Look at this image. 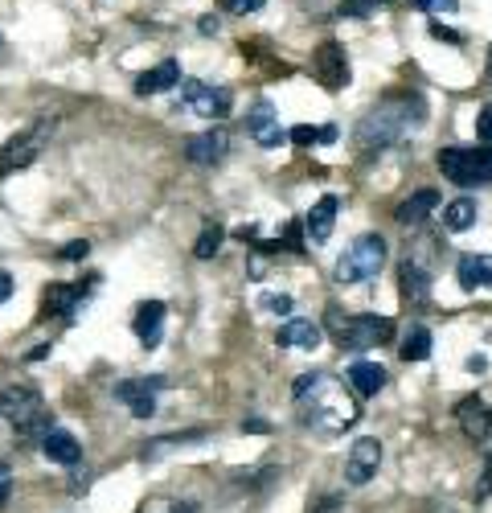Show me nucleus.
Returning a JSON list of instances; mask_svg holds the SVG:
<instances>
[{
	"label": "nucleus",
	"instance_id": "nucleus-1",
	"mask_svg": "<svg viewBox=\"0 0 492 513\" xmlns=\"http://www.w3.org/2000/svg\"><path fill=\"white\" fill-rule=\"evenodd\" d=\"M291 395H296V403L304 407V423L316 427L320 436H337V431L358 423L353 398H349L328 374H299Z\"/></svg>",
	"mask_w": 492,
	"mask_h": 513
},
{
	"label": "nucleus",
	"instance_id": "nucleus-2",
	"mask_svg": "<svg viewBox=\"0 0 492 513\" xmlns=\"http://www.w3.org/2000/svg\"><path fill=\"white\" fill-rule=\"evenodd\" d=\"M406 124H410V99H386V103H377L358 124V144L366 148V152L386 148L402 136Z\"/></svg>",
	"mask_w": 492,
	"mask_h": 513
},
{
	"label": "nucleus",
	"instance_id": "nucleus-3",
	"mask_svg": "<svg viewBox=\"0 0 492 513\" xmlns=\"http://www.w3.org/2000/svg\"><path fill=\"white\" fill-rule=\"evenodd\" d=\"M0 415L17 427V436H41L46 439L54 427H49V411L41 403V395L33 387H9L0 395Z\"/></svg>",
	"mask_w": 492,
	"mask_h": 513
},
{
	"label": "nucleus",
	"instance_id": "nucleus-4",
	"mask_svg": "<svg viewBox=\"0 0 492 513\" xmlns=\"http://www.w3.org/2000/svg\"><path fill=\"white\" fill-rule=\"evenodd\" d=\"M328 329L341 341V349H374L382 341L394 337V320L390 317H374V312H361V317H341L337 309H328Z\"/></svg>",
	"mask_w": 492,
	"mask_h": 513
},
{
	"label": "nucleus",
	"instance_id": "nucleus-5",
	"mask_svg": "<svg viewBox=\"0 0 492 513\" xmlns=\"http://www.w3.org/2000/svg\"><path fill=\"white\" fill-rule=\"evenodd\" d=\"M382 263H386V239H382V234H361V239L341 255L337 280L341 283H369V280H377Z\"/></svg>",
	"mask_w": 492,
	"mask_h": 513
},
{
	"label": "nucleus",
	"instance_id": "nucleus-6",
	"mask_svg": "<svg viewBox=\"0 0 492 513\" xmlns=\"http://www.w3.org/2000/svg\"><path fill=\"white\" fill-rule=\"evenodd\" d=\"M49 132H54V119H38L30 132L13 136L9 144H4V152H0V173H13V169H25V165H30L33 156L41 152V144H46Z\"/></svg>",
	"mask_w": 492,
	"mask_h": 513
},
{
	"label": "nucleus",
	"instance_id": "nucleus-7",
	"mask_svg": "<svg viewBox=\"0 0 492 513\" xmlns=\"http://www.w3.org/2000/svg\"><path fill=\"white\" fill-rule=\"evenodd\" d=\"M181 103L189 111H197L202 119H222L226 107H230V95L222 87H210L202 78H181Z\"/></svg>",
	"mask_w": 492,
	"mask_h": 513
},
{
	"label": "nucleus",
	"instance_id": "nucleus-8",
	"mask_svg": "<svg viewBox=\"0 0 492 513\" xmlns=\"http://www.w3.org/2000/svg\"><path fill=\"white\" fill-rule=\"evenodd\" d=\"M312 74L324 91H341L349 87V62H345V49L337 41H324V46L312 54Z\"/></svg>",
	"mask_w": 492,
	"mask_h": 513
},
{
	"label": "nucleus",
	"instance_id": "nucleus-9",
	"mask_svg": "<svg viewBox=\"0 0 492 513\" xmlns=\"http://www.w3.org/2000/svg\"><path fill=\"white\" fill-rule=\"evenodd\" d=\"M377 465H382V444H377L374 436L358 439L345 456V481L349 484H369L374 481V473H377Z\"/></svg>",
	"mask_w": 492,
	"mask_h": 513
},
{
	"label": "nucleus",
	"instance_id": "nucleus-10",
	"mask_svg": "<svg viewBox=\"0 0 492 513\" xmlns=\"http://www.w3.org/2000/svg\"><path fill=\"white\" fill-rule=\"evenodd\" d=\"M226 152H230L226 127H210V132H197V136L185 140V161H194V165H218Z\"/></svg>",
	"mask_w": 492,
	"mask_h": 513
},
{
	"label": "nucleus",
	"instance_id": "nucleus-11",
	"mask_svg": "<svg viewBox=\"0 0 492 513\" xmlns=\"http://www.w3.org/2000/svg\"><path fill=\"white\" fill-rule=\"evenodd\" d=\"M455 419H460V427H463V436L472 439V444H484V439L492 436V411H488V403H484L480 395H468L455 407Z\"/></svg>",
	"mask_w": 492,
	"mask_h": 513
},
{
	"label": "nucleus",
	"instance_id": "nucleus-12",
	"mask_svg": "<svg viewBox=\"0 0 492 513\" xmlns=\"http://www.w3.org/2000/svg\"><path fill=\"white\" fill-rule=\"evenodd\" d=\"M246 127H251L255 144H263V148H280L283 140H288V132L280 127V116H275V107H271L267 99H259V103L251 107V116H246Z\"/></svg>",
	"mask_w": 492,
	"mask_h": 513
},
{
	"label": "nucleus",
	"instance_id": "nucleus-13",
	"mask_svg": "<svg viewBox=\"0 0 492 513\" xmlns=\"http://www.w3.org/2000/svg\"><path fill=\"white\" fill-rule=\"evenodd\" d=\"M116 398L124 403L127 411H132L135 419H152V415H156V395L148 390L144 378H127V382H119V387H116Z\"/></svg>",
	"mask_w": 492,
	"mask_h": 513
},
{
	"label": "nucleus",
	"instance_id": "nucleus-14",
	"mask_svg": "<svg viewBox=\"0 0 492 513\" xmlns=\"http://www.w3.org/2000/svg\"><path fill=\"white\" fill-rule=\"evenodd\" d=\"M439 169L455 185H476V148H444L439 152Z\"/></svg>",
	"mask_w": 492,
	"mask_h": 513
},
{
	"label": "nucleus",
	"instance_id": "nucleus-15",
	"mask_svg": "<svg viewBox=\"0 0 492 513\" xmlns=\"http://www.w3.org/2000/svg\"><path fill=\"white\" fill-rule=\"evenodd\" d=\"M173 87H181V66L173 58L135 78V95H160V91H173Z\"/></svg>",
	"mask_w": 492,
	"mask_h": 513
},
{
	"label": "nucleus",
	"instance_id": "nucleus-16",
	"mask_svg": "<svg viewBox=\"0 0 492 513\" xmlns=\"http://www.w3.org/2000/svg\"><path fill=\"white\" fill-rule=\"evenodd\" d=\"M398 291H402L406 304H423L427 296H431V275H427L415 259H406L402 267H398Z\"/></svg>",
	"mask_w": 492,
	"mask_h": 513
},
{
	"label": "nucleus",
	"instance_id": "nucleus-17",
	"mask_svg": "<svg viewBox=\"0 0 492 513\" xmlns=\"http://www.w3.org/2000/svg\"><path fill=\"white\" fill-rule=\"evenodd\" d=\"M460 288L463 291H476V288H492V255H463L460 267Z\"/></svg>",
	"mask_w": 492,
	"mask_h": 513
},
{
	"label": "nucleus",
	"instance_id": "nucleus-18",
	"mask_svg": "<svg viewBox=\"0 0 492 513\" xmlns=\"http://www.w3.org/2000/svg\"><path fill=\"white\" fill-rule=\"evenodd\" d=\"M132 329L144 345H156V341H160V329H164V304L160 300H144L132 317Z\"/></svg>",
	"mask_w": 492,
	"mask_h": 513
},
{
	"label": "nucleus",
	"instance_id": "nucleus-19",
	"mask_svg": "<svg viewBox=\"0 0 492 513\" xmlns=\"http://www.w3.org/2000/svg\"><path fill=\"white\" fill-rule=\"evenodd\" d=\"M275 341H280L283 349H316V345H320V325H312V320H299V317H291L288 325H280V333H275Z\"/></svg>",
	"mask_w": 492,
	"mask_h": 513
},
{
	"label": "nucleus",
	"instance_id": "nucleus-20",
	"mask_svg": "<svg viewBox=\"0 0 492 513\" xmlns=\"http://www.w3.org/2000/svg\"><path fill=\"white\" fill-rule=\"evenodd\" d=\"M41 452H46V460H54V465H78V460H82L78 439L70 436V431H58V427L41 439Z\"/></svg>",
	"mask_w": 492,
	"mask_h": 513
},
{
	"label": "nucleus",
	"instance_id": "nucleus-21",
	"mask_svg": "<svg viewBox=\"0 0 492 513\" xmlns=\"http://www.w3.org/2000/svg\"><path fill=\"white\" fill-rule=\"evenodd\" d=\"M439 205V194L435 189H419V194H410L402 205L394 210V222H402V226H419V222H427V213Z\"/></svg>",
	"mask_w": 492,
	"mask_h": 513
},
{
	"label": "nucleus",
	"instance_id": "nucleus-22",
	"mask_svg": "<svg viewBox=\"0 0 492 513\" xmlns=\"http://www.w3.org/2000/svg\"><path fill=\"white\" fill-rule=\"evenodd\" d=\"M337 210H341V202L332 194H324L316 205H312V213H308V234H312V242H324L328 234H332V222H337Z\"/></svg>",
	"mask_w": 492,
	"mask_h": 513
},
{
	"label": "nucleus",
	"instance_id": "nucleus-23",
	"mask_svg": "<svg viewBox=\"0 0 492 513\" xmlns=\"http://www.w3.org/2000/svg\"><path fill=\"white\" fill-rule=\"evenodd\" d=\"M349 387L366 398L377 395V390L386 387V370L377 366V361H353V366H349Z\"/></svg>",
	"mask_w": 492,
	"mask_h": 513
},
{
	"label": "nucleus",
	"instance_id": "nucleus-24",
	"mask_svg": "<svg viewBox=\"0 0 492 513\" xmlns=\"http://www.w3.org/2000/svg\"><path fill=\"white\" fill-rule=\"evenodd\" d=\"M476 218H480V205L472 197H455V202L444 205V230L452 234H463L468 226H476Z\"/></svg>",
	"mask_w": 492,
	"mask_h": 513
},
{
	"label": "nucleus",
	"instance_id": "nucleus-25",
	"mask_svg": "<svg viewBox=\"0 0 492 513\" xmlns=\"http://www.w3.org/2000/svg\"><path fill=\"white\" fill-rule=\"evenodd\" d=\"M402 358L406 361H427V358H431V329H427V325H415V329L406 333Z\"/></svg>",
	"mask_w": 492,
	"mask_h": 513
},
{
	"label": "nucleus",
	"instance_id": "nucleus-26",
	"mask_svg": "<svg viewBox=\"0 0 492 513\" xmlns=\"http://www.w3.org/2000/svg\"><path fill=\"white\" fill-rule=\"evenodd\" d=\"M222 239H226L222 222H205L202 234H197V242H194V255H197V259H213L218 247H222Z\"/></svg>",
	"mask_w": 492,
	"mask_h": 513
},
{
	"label": "nucleus",
	"instance_id": "nucleus-27",
	"mask_svg": "<svg viewBox=\"0 0 492 513\" xmlns=\"http://www.w3.org/2000/svg\"><path fill=\"white\" fill-rule=\"evenodd\" d=\"M140 513H197L194 501H168V497H152L140 505Z\"/></svg>",
	"mask_w": 492,
	"mask_h": 513
},
{
	"label": "nucleus",
	"instance_id": "nucleus-28",
	"mask_svg": "<svg viewBox=\"0 0 492 513\" xmlns=\"http://www.w3.org/2000/svg\"><path fill=\"white\" fill-rule=\"evenodd\" d=\"M259 309L263 312H275V317H291V296H288V291H263Z\"/></svg>",
	"mask_w": 492,
	"mask_h": 513
},
{
	"label": "nucleus",
	"instance_id": "nucleus-29",
	"mask_svg": "<svg viewBox=\"0 0 492 513\" xmlns=\"http://www.w3.org/2000/svg\"><path fill=\"white\" fill-rule=\"evenodd\" d=\"M492 181V144L476 148V185Z\"/></svg>",
	"mask_w": 492,
	"mask_h": 513
},
{
	"label": "nucleus",
	"instance_id": "nucleus-30",
	"mask_svg": "<svg viewBox=\"0 0 492 513\" xmlns=\"http://www.w3.org/2000/svg\"><path fill=\"white\" fill-rule=\"evenodd\" d=\"M288 140L296 148H308V144H316V140H320V132H316V127H308V124H299V127H291V132H288Z\"/></svg>",
	"mask_w": 492,
	"mask_h": 513
},
{
	"label": "nucleus",
	"instance_id": "nucleus-31",
	"mask_svg": "<svg viewBox=\"0 0 492 513\" xmlns=\"http://www.w3.org/2000/svg\"><path fill=\"white\" fill-rule=\"evenodd\" d=\"M476 136H480L484 144H492V103L480 107V116H476Z\"/></svg>",
	"mask_w": 492,
	"mask_h": 513
},
{
	"label": "nucleus",
	"instance_id": "nucleus-32",
	"mask_svg": "<svg viewBox=\"0 0 492 513\" xmlns=\"http://www.w3.org/2000/svg\"><path fill=\"white\" fill-rule=\"evenodd\" d=\"M87 255H91V242L87 239H74V242H66V247H62V259H70V263L87 259Z\"/></svg>",
	"mask_w": 492,
	"mask_h": 513
},
{
	"label": "nucleus",
	"instance_id": "nucleus-33",
	"mask_svg": "<svg viewBox=\"0 0 492 513\" xmlns=\"http://www.w3.org/2000/svg\"><path fill=\"white\" fill-rule=\"evenodd\" d=\"M415 9H423V13H455V9H460V0H415Z\"/></svg>",
	"mask_w": 492,
	"mask_h": 513
},
{
	"label": "nucleus",
	"instance_id": "nucleus-34",
	"mask_svg": "<svg viewBox=\"0 0 492 513\" xmlns=\"http://www.w3.org/2000/svg\"><path fill=\"white\" fill-rule=\"evenodd\" d=\"M283 242H288L296 255H304V230H299V222H291L288 230H283Z\"/></svg>",
	"mask_w": 492,
	"mask_h": 513
},
{
	"label": "nucleus",
	"instance_id": "nucleus-35",
	"mask_svg": "<svg viewBox=\"0 0 492 513\" xmlns=\"http://www.w3.org/2000/svg\"><path fill=\"white\" fill-rule=\"evenodd\" d=\"M263 4H267V0H226V9H230V13H242V17H246V13H259Z\"/></svg>",
	"mask_w": 492,
	"mask_h": 513
},
{
	"label": "nucleus",
	"instance_id": "nucleus-36",
	"mask_svg": "<svg viewBox=\"0 0 492 513\" xmlns=\"http://www.w3.org/2000/svg\"><path fill=\"white\" fill-rule=\"evenodd\" d=\"M9 493H13V468L0 465V509L9 505Z\"/></svg>",
	"mask_w": 492,
	"mask_h": 513
},
{
	"label": "nucleus",
	"instance_id": "nucleus-37",
	"mask_svg": "<svg viewBox=\"0 0 492 513\" xmlns=\"http://www.w3.org/2000/svg\"><path fill=\"white\" fill-rule=\"evenodd\" d=\"M492 493V452H488V460H484V476H480V484H476V497H488Z\"/></svg>",
	"mask_w": 492,
	"mask_h": 513
},
{
	"label": "nucleus",
	"instance_id": "nucleus-38",
	"mask_svg": "<svg viewBox=\"0 0 492 513\" xmlns=\"http://www.w3.org/2000/svg\"><path fill=\"white\" fill-rule=\"evenodd\" d=\"M242 431H251V436H267L271 423H267V419H242Z\"/></svg>",
	"mask_w": 492,
	"mask_h": 513
},
{
	"label": "nucleus",
	"instance_id": "nucleus-39",
	"mask_svg": "<svg viewBox=\"0 0 492 513\" xmlns=\"http://www.w3.org/2000/svg\"><path fill=\"white\" fill-rule=\"evenodd\" d=\"M431 38H439V41H460V33L447 30V25H431Z\"/></svg>",
	"mask_w": 492,
	"mask_h": 513
},
{
	"label": "nucleus",
	"instance_id": "nucleus-40",
	"mask_svg": "<svg viewBox=\"0 0 492 513\" xmlns=\"http://www.w3.org/2000/svg\"><path fill=\"white\" fill-rule=\"evenodd\" d=\"M9 296H13V275H9V272H0V304L9 300Z\"/></svg>",
	"mask_w": 492,
	"mask_h": 513
},
{
	"label": "nucleus",
	"instance_id": "nucleus-41",
	"mask_svg": "<svg viewBox=\"0 0 492 513\" xmlns=\"http://www.w3.org/2000/svg\"><path fill=\"white\" fill-rule=\"evenodd\" d=\"M341 13H369V0H345Z\"/></svg>",
	"mask_w": 492,
	"mask_h": 513
},
{
	"label": "nucleus",
	"instance_id": "nucleus-42",
	"mask_svg": "<svg viewBox=\"0 0 492 513\" xmlns=\"http://www.w3.org/2000/svg\"><path fill=\"white\" fill-rule=\"evenodd\" d=\"M468 370H472V374H484V370H488V361L476 353V358H468Z\"/></svg>",
	"mask_w": 492,
	"mask_h": 513
},
{
	"label": "nucleus",
	"instance_id": "nucleus-43",
	"mask_svg": "<svg viewBox=\"0 0 492 513\" xmlns=\"http://www.w3.org/2000/svg\"><path fill=\"white\" fill-rule=\"evenodd\" d=\"M41 358H49V345H33L30 349V361H41Z\"/></svg>",
	"mask_w": 492,
	"mask_h": 513
},
{
	"label": "nucleus",
	"instance_id": "nucleus-44",
	"mask_svg": "<svg viewBox=\"0 0 492 513\" xmlns=\"http://www.w3.org/2000/svg\"><path fill=\"white\" fill-rule=\"evenodd\" d=\"M337 140V127H320V144H332Z\"/></svg>",
	"mask_w": 492,
	"mask_h": 513
},
{
	"label": "nucleus",
	"instance_id": "nucleus-45",
	"mask_svg": "<svg viewBox=\"0 0 492 513\" xmlns=\"http://www.w3.org/2000/svg\"><path fill=\"white\" fill-rule=\"evenodd\" d=\"M202 33H218V17H202Z\"/></svg>",
	"mask_w": 492,
	"mask_h": 513
},
{
	"label": "nucleus",
	"instance_id": "nucleus-46",
	"mask_svg": "<svg viewBox=\"0 0 492 513\" xmlns=\"http://www.w3.org/2000/svg\"><path fill=\"white\" fill-rule=\"evenodd\" d=\"M488 70H492V49H488Z\"/></svg>",
	"mask_w": 492,
	"mask_h": 513
}]
</instances>
